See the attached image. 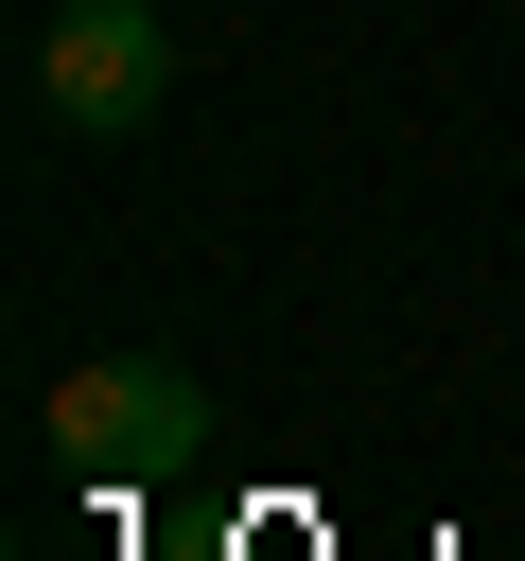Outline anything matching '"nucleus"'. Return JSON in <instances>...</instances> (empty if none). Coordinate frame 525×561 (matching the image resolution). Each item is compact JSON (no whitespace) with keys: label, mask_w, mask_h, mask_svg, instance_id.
<instances>
[{"label":"nucleus","mask_w":525,"mask_h":561,"mask_svg":"<svg viewBox=\"0 0 525 561\" xmlns=\"http://www.w3.org/2000/svg\"><path fill=\"white\" fill-rule=\"evenodd\" d=\"M192 438H210V386L175 351H105V368L52 386V456L88 491H158V473H192Z\"/></svg>","instance_id":"1"},{"label":"nucleus","mask_w":525,"mask_h":561,"mask_svg":"<svg viewBox=\"0 0 525 561\" xmlns=\"http://www.w3.org/2000/svg\"><path fill=\"white\" fill-rule=\"evenodd\" d=\"M35 105H52L70 140H140V123L175 105L158 0H52V18H35Z\"/></svg>","instance_id":"2"}]
</instances>
